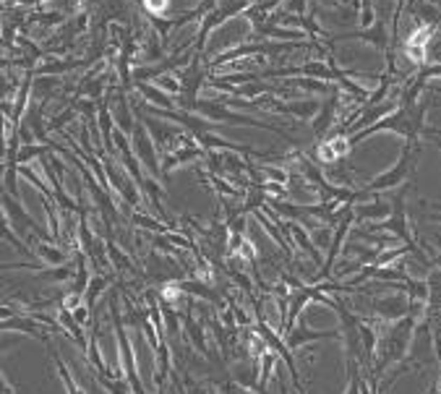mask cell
I'll list each match as a JSON object with an SVG mask.
<instances>
[{
    "instance_id": "cell-18",
    "label": "cell",
    "mask_w": 441,
    "mask_h": 394,
    "mask_svg": "<svg viewBox=\"0 0 441 394\" xmlns=\"http://www.w3.org/2000/svg\"><path fill=\"white\" fill-rule=\"evenodd\" d=\"M19 3H40V0H19Z\"/></svg>"
},
{
    "instance_id": "cell-4",
    "label": "cell",
    "mask_w": 441,
    "mask_h": 394,
    "mask_svg": "<svg viewBox=\"0 0 441 394\" xmlns=\"http://www.w3.org/2000/svg\"><path fill=\"white\" fill-rule=\"evenodd\" d=\"M337 337H342L340 332H311L305 321H301L298 329H290L287 332V347L290 350H298V347L308 345V342H319V340H337Z\"/></svg>"
},
{
    "instance_id": "cell-10",
    "label": "cell",
    "mask_w": 441,
    "mask_h": 394,
    "mask_svg": "<svg viewBox=\"0 0 441 394\" xmlns=\"http://www.w3.org/2000/svg\"><path fill=\"white\" fill-rule=\"evenodd\" d=\"M334 105H337V97H329L326 102H324V108H321V115L316 118V123H314V131L316 133H324L326 131V126H329V120H332V112H334Z\"/></svg>"
},
{
    "instance_id": "cell-17",
    "label": "cell",
    "mask_w": 441,
    "mask_h": 394,
    "mask_svg": "<svg viewBox=\"0 0 441 394\" xmlns=\"http://www.w3.org/2000/svg\"><path fill=\"white\" fill-rule=\"evenodd\" d=\"M16 266H24V269H27L29 264H8L6 269H16ZM31 266H34V269H45V264H31Z\"/></svg>"
},
{
    "instance_id": "cell-12",
    "label": "cell",
    "mask_w": 441,
    "mask_h": 394,
    "mask_svg": "<svg viewBox=\"0 0 441 394\" xmlns=\"http://www.w3.org/2000/svg\"><path fill=\"white\" fill-rule=\"evenodd\" d=\"M52 355H55V360H58V371H60V379H63V384H66V389H68V394H84L79 389V384L71 379V374H68V365L63 363V358H60L58 353H55V347H52Z\"/></svg>"
},
{
    "instance_id": "cell-14",
    "label": "cell",
    "mask_w": 441,
    "mask_h": 394,
    "mask_svg": "<svg viewBox=\"0 0 441 394\" xmlns=\"http://www.w3.org/2000/svg\"><path fill=\"white\" fill-rule=\"evenodd\" d=\"M48 144L45 147H24L19 152V157H16V165H21V162H27V159H31V157H40V154H48Z\"/></svg>"
},
{
    "instance_id": "cell-19",
    "label": "cell",
    "mask_w": 441,
    "mask_h": 394,
    "mask_svg": "<svg viewBox=\"0 0 441 394\" xmlns=\"http://www.w3.org/2000/svg\"><path fill=\"white\" fill-rule=\"evenodd\" d=\"M431 394H436V389H433V392H431Z\"/></svg>"
},
{
    "instance_id": "cell-13",
    "label": "cell",
    "mask_w": 441,
    "mask_h": 394,
    "mask_svg": "<svg viewBox=\"0 0 441 394\" xmlns=\"http://www.w3.org/2000/svg\"><path fill=\"white\" fill-rule=\"evenodd\" d=\"M108 251H110V256H113V261H115V266H118L120 272H123V269H131V264H128V256L123 254V251H120L118 246H115V240H113V238H110V243H108Z\"/></svg>"
},
{
    "instance_id": "cell-7",
    "label": "cell",
    "mask_w": 441,
    "mask_h": 394,
    "mask_svg": "<svg viewBox=\"0 0 441 394\" xmlns=\"http://www.w3.org/2000/svg\"><path fill=\"white\" fill-rule=\"evenodd\" d=\"M282 227L287 230V233H290V235L295 238V240H298V243H301V246L305 248V251H308V254H311V258H314L316 264H321V256H319V251H316V246L311 243V240H308V235H305L301 227L295 225V222H284Z\"/></svg>"
},
{
    "instance_id": "cell-9",
    "label": "cell",
    "mask_w": 441,
    "mask_h": 394,
    "mask_svg": "<svg viewBox=\"0 0 441 394\" xmlns=\"http://www.w3.org/2000/svg\"><path fill=\"white\" fill-rule=\"evenodd\" d=\"M355 219H376V217H386L389 214V207L379 201V204H371V207H353Z\"/></svg>"
},
{
    "instance_id": "cell-3",
    "label": "cell",
    "mask_w": 441,
    "mask_h": 394,
    "mask_svg": "<svg viewBox=\"0 0 441 394\" xmlns=\"http://www.w3.org/2000/svg\"><path fill=\"white\" fill-rule=\"evenodd\" d=\"M3 209H6L8 219H13V225H16V230H19L21 235L29 233L31 238L37 235V238H42V240H50L48 230H45L42 225H37V222L21 209V204H16V198H8V194H3Z\"/></svg>"
},
{
    "instance_id": "cell-11",
    "label": "cell",
    "mask_w": 441,
    "mask_h": 394,
    "mask_svg": "<svg viewBox=\"0 0 441 394\" xmlns=\"http://www.w3.org/2000/svg\"><path fill=\"white\" fill-rule=\"evenodd\" d=\"M102 290H108V279H105V277H94V279H92V285L87 287V293H84V303L92 308Z\"/></svg>"
},
{
    "instance_id": "cell-6",
    "label": "cell",
    "mask_w": 441,
    "mask_h": 394,
    "mask_svg": "<svg viewBox=\"0 0 441 394\" xmlns=\"http://www.w3.org/2000/svg\"><path fill=\"white\" fill-rule=\"evenodd\" d=\"M37 256H40L48 266H63V264H68V254H66V251H58V248L45 246V243H40V246H37Z\"/></svg>"
},
{
    "instance_id": "cell-16",
    "label": "cell",
    "mask_w": 441,
    "mask_h": 394,
    "mask_svg": "<svg viewBox=\"0 0 441 394\" xmlns=\"http://www.w3.org/2000/svg\"><path fill=\"white\" fill-rule=\"evenodd\" d=\"M133 222H136V225L149 227V230H157V233H165V230H167L165 225H159V222H152L149 217H133Z\"/></svg>"
},
{
    "instance_id": "cell-15",
    "label": "cell",
    "mask_w": 441,
    "mask_h": 394,
    "mask_svg": "<svg viewBox=\"0 0 441 394\" xmlns=\"http://www.w3.org/2000/svg\"><path fill=\"white\" fill-rule=\"evenodd\" d=\"M347 394H363L361 376H358V371H355V363H353V358H350V389H347Z\"/></svg>"
},
{
    "instance_id": "cell-2",
    "label": "cell",
    "mask_w": 441,
    "mask_h": 394,
    "mask_svg": "<svg viewBox=\"0 0 441 394\" xmlns=\"http://www.w3.org/2000/svg\"><path fill=\"white\" fill-rule=\"evenodd\" d=\"M415 154H418V149L407 144V147H405V152H402L400 162H397V165H394L389 173H384V175L373 177L371 183H366V188L361 191V196H363V194H371V191H384V188H394L397 183H402V177H405L412 170Z\"/></svg>"
},
{
    "instance_id": "cell-8",
    "label": "cell",
    "mask_w": 441,
    "mask_h": 394,
    "mask_svg": "<svg viewBox=\"0 0 441 394\" xmlns=\"http://www.w3.org/2000/svg\"><path fill=\"white\" fill-rule=\"evenodd\" d=\"M376 314L384 316V319H397V316L405 314V306H402L400 298H389V300H376L373 303Z\"/></svg>"
},
{
    "instance_id": "cell-5",
    "label": "cell",
    "mask_w": 441,
    "mask_h": 394,
    "mask_svg": "<svg viewBox=\"0 0 441 394\" xmlns=\"http://www.w3.org/2000/svg\"><path fill=\"white\" fill-rule=\"evenodd\" d=\"M133 141H136V152H138V157H141V162H144L152 173H159L157 154H154V149H152V141H149L144 126H136V129H133Z\"/></svg>"
},
{
    "instance_id": "cell-1",
    "label": "cell",
    "mask_w": 441,
    "mask_h": 394,
    "mask_svg": "<svg viewBox=\"0 0 441 394\" xmlns=\"http://www.w3.org/2000/svg\"><path fill=\"white\" fill-rule=\"evenodd\" d=\"M110 314H113V324H115V332H118V345H120V355H123V368H126L128 384L133 386V394H147L144 392L141 379H138L136 358H133L131 345H128V337H126V329H123V321H120V316H118V303H115V298H113V303H110Z\"/></svg>"
}]
</instances>
